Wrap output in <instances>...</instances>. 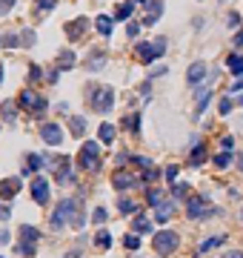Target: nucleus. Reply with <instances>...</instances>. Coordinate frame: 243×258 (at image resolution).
Masks as SVG:
<instances>
[{
	"label": "nucleus",
	"instance_id": "a878e982",
	"mask_svg": "<svg viewBox=\"0 0 243 258\" xmlns=\"http://www.w3.org/2000/svg\"><path fill=\"white\" fill-rule=\"evenodd\" d=\"M163 201H166V195H163L161 189H149V192H146V204H149V207H161Z\"/></svg>",
	"mask_w": 243,
	"mask_h": 258
},
{
	"label": "nucleus",
	"instance_id": "5701e85b",
	"mask_svg": "<svg viewBox=\"0 0 243 258\" xmlns=\"http://www.w3.org/2000/svg\"><path fill=\"white\" fill-rule=\"evenodd\" d=\"M97 32H100V37H112V17L109 14L97 17Z\"/></svg>",
	"mask_w": 243,
	"mask_h": 258
},
{
	"label": "nucleus",
	"instance_id": "c9c22d12",
	"mask_svg": "<svg viewBox=\"0 0 243 258\" xmlns=\"http://www.w3.org/2000/svg\"><path fill=\"white\" fill-rule=\"evenodd\" d=\"M177 175H180V169H177L174 164H169L166 169H163V178H166L169 184H177Z\"/></svg>",
	"mask_w": 243,
	"mask_h": 258
},
{
	"label": "nucleus",
	"instance_id": "9b49d317",
	"mask_svg": "<svg viewBox=\"0 0 243 258\" xmlns=\"http://www.w3.org/2000/svg\"><path fill=\"white\" fill-rule=\"evenodd\" d=\"M20 192V178H3L0 181V201H12Z\"/></svg>",
	"mask_w": 243,
	"mask_h": 258
},
{
	"label": "nucleus",
	"instance_id": "c03bdc74",
	"mask_svg": "<svg viewBox=\"0 0 243 258\" xmlns=\"http://www.w3.org/2000/svg\"><path fill=\"white\" fill-rule=\"evenodd\" d=\"M12 6H14V0H0V17H3V14H9Z\"/></svg>",
	"mask_w": 243,
	"mask_h": 258
},
{
	"label": "nucleus",
	"instance_id": "4be33fe9",
	"mask_svg": "<svg viewBox=\"0 0 243 258\" xmlns=\"http://www.w3.org/2000/svg\"><path fill=\"white\" fill-rule=\"evenodd\" d=\"M69 129H72V135H75V138H83V132H86V118H83V115L69 118Z\"/></svg>",
	"mask_w": 243,
	"mask_h": 258
},
{
	"label": "nucleus",
	"instance_id": "ddd939ff",
	"mask_svg": "<svg viewBox=\"0 0 243 258\" xmlns=\"http://www.w3.org/2000/svg\"><path fill=\"white\" fill-rule=\"evenodd\" d=\"M138 184H140V178H135L132 172H117V175L112 178V187L120 189V192H123V189H135Z\"/></svg>",
	"mask_w": 243,
	"mask_h": 258
},
{
	"label": "nucleus",
	"instance_id": "37998d69",
	"mask_svg": "<svg viewBox=\"0 0 243 258\" xmlns=\"http://www.w3.org/2000/svg\"><path fill=\"white\" fill-rule=\"evenodd\" d=\"M55 3H58V0H37V9L49 12V9H55Z\"/></svg>",
	"mask_w": 243,
	"mask_h": 258
},
{
	"label": "nucleus",
	"instance_id": "3c124183",
	"mask_svg": "<svg viewBox=\"0 0 243 258\" xmlns=\"http://www.w3.org/2000/svg\"><path fill=\"white\" fill-rule=\"evenodd\" d=\"M238 23H241V14L232 12V14H229V26H238Z\"/></svg>",
	"mask_w": 243,
	"mask_h": 258
},
{
	"label": "nucleus",
	"instance_id": "7c9ffc66",
	"mask_svg": "<svg viewBox=\"0 0 243 258\" xmlns=\"http://www.w3.org/2000/svg\"><path fill=\"white\" fill-rule=\"evenodd\" d=\"M14 253L32 258V256H35V244H29V241H17V244H14Z\"/></svg>",
	"mask_w": 243,
	"mask_h": 258
},
{
	"label": "nucleus",
	"instance_id": "b1692460",
	"mask_svg": "<svg viewBox=\"0 0 243 258\" xmlns=\"http://www.w3.org/2000/svg\"><path fill=\"white\" fill-rule=\"evenodd\" d=\"M132 227H135V233H152V221L146 218V215H135Z\"/></svg>",
	"mask_w": 243,
	"mask_h": 258
},
{
	"label": "nucleus",
	"instance_id": "de8ad7c7",
	"mask_svg": "<svg viewBox=\"0 0 243 258\" xmlns=\"http://www.w3.org/2000/svg\"><path fill=\"white\" fill-rule=\"evenodd\" d=\"M232 43H235V49H241V46H243V29L238 32V35H235V40H232Z\"/></svg>",
	"mask_w": 243,
	"mask_h": 258
},
{
	"label": "nucleus",
	"instance_id": "0eeeda50",
	"mask_svg": "<svg viewBox=\"0 0 243 258\" xmlns=\"http://www.w3.org/2000/svg\"><path fill=\"white\" fill-rule=\"evenodd\" d=\"M55 181H58L60 187H69V184H75V172H72V161H69V158H60L58 169H55Z\"/></svg>",
	"mask_w": 243,
	"mask_h": 258
},
{
	"label": "nucleus",
	"instance_id": "2f4dec72",
	"mask_svg": "<svg viewBox=\"0 0 243 258\" xmlns=\"http://www.w3.org/2000/svg\"><path fill=\"white\" fill-rule=\"evenodd\" d=\"M117 210L123 212V215H132V212H138V204H135V201H129V198H120V201H117Z\"/></svg>",
	"mask_w": 243,
	"mask_h": 258
},
{
	"label": "nucleus",
	"instance_id": "c85d7f7f",
	"mask_svg": "<svg viewBox=\"0 0 243 258\" xmlns=\"http://www.w3.org/2000/svg\"><path fill=\"white\" fill-rule=\"evenodd\" d=\"M226 66H229V72H232V75H238V78L243 75V58H241V55H232Z\"/></svg>",
	"mask_w": 243,
	"mask_h": 258
},
{
	"label": "nucleus",
	"instance_id": "1a4fd4ad",
	"mask_svg": "<svg viewBox=\"0 0 243 258\" xmlns=\"http://www.w3.org/2000/svg\"><path fill=\"white\" fill-rule=\"evenodd\" d=\"M40 138H43L49 146H58V143H63V129H60L58 124H43V127H40Z\"/></svg>",
	"mask_w": 243,
	"mask_h": 258
},
{
	"label": "nucleus",
	"instance_id": "393cba45",
	"mask_svg": "<svg viewBox=\"0 0 243 258\" xmlns=\"http://www.w3.org/2000/svg\"><path fill=\"white\" fill-rule=\"evenodd\" d=\"M0 112H3V121H6V124H14V121H17V112H14L12 101H6V104L0 106Z\"/></svg>",
	"mask_w": 243,
	"mask_h": 258
},
{
	"label": "nucleus",
	"instance_id": "f3484780",
	"mask_svg": "<svg viewBox=\"0 0 243 258\" xmlns=\"http://www.w3.org/2000/svg\"><path fill=\"white\" fill-rule=\"evenodd\" d=\"M115 135H117V127H115V124H109V121L97 127V138H100L103 143H112V141H115Z\"/></svg>",
	"mask_w": 243,
	"mask_h": 258
},
{
	"label": "nucleus",
	"instance_id": "cd10ccee",
	"mask_svg": "<svg viewBox=\"0 0 243 258\" xmlns=\"http://www.w3.org/2000/svg\"><path fill=\"white\" fill-rule=\"evenodd\" d=\"M123 127H126L129 132H132V135H138V132H140V115H138V112H135V115H126Z\"/></svg>",
	"mask_w": 243,
	"mask_h": 258
},
{
	"label": "nucleus",
	"instance_id": "473e14b6",
	"mask_svg": "<svg viewBox=\"0 0 243 258\" xmlns=\"http://www.w3.org/2000/svg\"><path fill=\"white\" fill-rule=\"evenodd\" d=\"M232 158H235L232 152H218L215 155V166H218V169H226V166L232 164Z\"/></svg>",
	"mask_w": 243,
	"mask_h": 258
},
{
	"label": "nucleus",
	"instance_id": "a211bd4d",
	"mask_svg": "<svg viewBox=\"0 0 243 258\" xmlns=\"http://www.w3.org/2000/svg\"><path fill=\"white\" fill-rule=\"evenodd\" d=\"M106 66V52H100V49H97V52H92V55H89V60H86V69L89 72H97V69H103Z\"/></svg>",
	"mask_w": 243,
	"mask_h": 258
},
{
	"label": "nucleus",
	"instance_id": "6ab92c4d",
	"mask_svg": "<svg viewBox=\"0 0 243 258\" xmlns=\"http://www.w3.org/2000/svg\"><path fill=\"white\" fill-rule=\"evenodd\" d=\"M209 161V155H206V146L200 143V146H195L192 149V155H189V166H203Z\"/></svg>",
	"mask_w": 243,
	"mask_h": 258
},
{
	"label": "nucleus",
	"instance_id": "4d7b16f0",
	"mask_svg": "<svg viewBox=\"0 0 243 258\" xmlns=\"http://www.w3.org/2000/svg\"><path fill=\"white\" fill-rule=\"evenodd\" d=\"M0 83H3V66H0Z\"/></svg>",
	"mask_w": 243,
	"mask_h": 258
},
{
	"label": "nucleus",
	"instance_id": "39448f33",
	"mask_svg": "<svg viewBox=\"0 0 243 258\" xmlns=\"http://www.w3.org/2000/svg\"><path fill=\"white\" fill-rule=\"evenodd\" d=\"M206 204H209L206 195H192V198H189V207H186V215H189L192 221H197V218L203 221V218H209V215H220V210H215V207L206 210Z\"/></svg>",
	"mask_w": 243,
	"mask_h": 258
},
{
	"label": "nucleus",
	"instance_id": "79ce46f5",
	"mask_svg": "<svg viewBox=\"0 0 243 258\" xmlns=\"http://www.w3.org/2000/svg\"><path fill=\"white\" fill-rule=\"evenodd\" d=\"M163 52H166V40H163V37H158V40H155V55L161 58Z\"/></svg>",
	"mask_w": 243,
	"mask_h": 258
},
{
	"label": "nucleus",
	"instance_id": "09e8293b",
	"mask_svg": "<svg viewBox=\"0 0 243 258\" xmlns=\"http://www.w3.org/2000/svg\"><path fill=\"white\" fill-rule=\"evenodd\" d=\"M40 75H43V72H40V66H32V69H29V78H32V81H35V78H40Z\"/></svg>",
	"mask_w": 243,
	"mask_h": 258
},
{
	"label": "nucleus",
	"instance_id": "052dcab7",
	"mask_svg": "<svg viewBox=\"0 0 243 258\" xmlns=\"http://www.w3.org/2000/svg\"><path fill=\"white\" fill-rule=\"evenodd\" d=\"M241 215H243V212H241Z\"/></svg>",
	"mask_w": 243,
	"mask_h": 258
},
{
	"label": "nucleus",
	"instance_id": "6e6d98bb",
	"mask_svg": "<svg viewBox=\"0 0 243 258\" xmlns=\"http://www.w3.org/2000/svg\"><path fill=\"white\" fill-rule=\"evenodd\" d=\"M238 166H241V172H243V155H241V158H238Z\"/></svg>",
	"mask_w": 243,
	"mask_h": 258
},
{
	"label": "nucleus",
	"instance_id": "6e6552de",
	"mask_svg": "<svg viewBox=\"0 0 243 258\" xmlns=\"http://www.w3.org/2000/svg\"><path fill=\"white\" fill-rule=\"evenodd\" d=\"M32 198H35V204H49V181L43 175H37L35 181H32Z\"/></svg>",
	"mask_w": 243,
	"mask_h": 258
},
{
	"label": "nucleus",
	"instance_id": "7ed1b4c3",
	"mask_svg": "<svg viewBox=\"0 0 243 258\" xmlns=\"http://www.w3.org/2000/svg\"><path fill=\"white\" fill-rule=\"evenodd\" d=\"M152 247H155V253L158 256H172V253H177V247H180V235L174 233V230H161V233H155V238H152Z\"/></svg>",
	"mask_w": 243,
	"mask_h": 258
},
{
	"label": "nucleus",
	"instance_id": "20e7f679",
	"mask_svg": "<svg viewBox=\"0 0 243 258\" xmlns=\"http://www.w3.org/2000/svg\"><path fill=\"white\" fill-rule=\"evenodd\" d=\"M78 166L83 172H97L100 169V146L94 141H86L78 152Z\"/></svg>",
	"mask_w": 243,
	"mask_h": 258
},
{
	"label": "nucleus",
	"instance_id": "49530a36",
	"mask_svg": "<svg viewBox=\"0 0 243 258\" xmlns=\"http://www.w3.org/2000/svg\"><path fill=\"white\" fill-rule=\"evenodd\" d=\"M12 218V210L9 207H0V221H9Z\"/></svg>",
	"mask_w": 243,
	"mask_h": 258
},
{
	"label": "nucleus",
	"instance_id": "a19ab883",
	"mask_svg": "<svg viewBox=\"0 0 243 258\" xmlns=\"http://www.w3.org/2000/svg\"><path fill=\"white\" fill-rule=\"evenodd\" d=\"M138 32H140V23H138V20H132V23H126V35H129V37H135Z\"/></svg>",
	"mask_w": 243,
	"mask_h": 258
},
{
	"label": "nucleus",
	"instance_id": "72a5a7b5",
	"mask_svg": "<svg viewBox=\"0 0 243 258\" xmlns=\"http://www.w3.org/2000/svg\"><path fill=\"white\" fill-rule=\"evenodd\" d=\"M183 195H189V184H172V198L183 201Z\"/></svg>",
	"mask_w": 243,
	"mask_h": 258
},
{
	"label": "nucleus",
	"instance_id": "c756f323",
	"mask_svg": "<svg viewBox=\"0 0 243 258\" xmlns=\"http://www.w3.org/2000/svg\"><path fill=\"white\" fill-rule=\"evenodd\" d=\"M60 69H72V66H75V52H72V49H66V52H60Z\"/></svg>",
	"mask_w": 243,
	"mask_h": 258
},
{
	"label": "nucleus",
	"instance_id": "dca6fc26",
	"mask_svg": "<svg viewBox=\"0 0 243 258\" xmlns=\"http://www.w3.org/2000/svg\"><path fill=\"white\" fill-rule=\"evenodd\" d=\"M17 235H20V241H29V244H37V241H40V230L29 227V224H20V227H17Z\"/></svg>",
	"mask_w": 243,
	"mask_h": 258
},
{
	"label": "nucleus",
	"instance_id": "a18cd8bd",
	"mask_svg": "<svg viewBox=\"0 0 243 258\" xmlns=\"http://www.w3.org/2000/svg\"><path fill=\"white\" fill-rule=\"evenodd\" d=\"M17 43H20V40H17V35H6V40H3V46H6V49H14Z\"/></svg>",
	"mask_w": 243,
	"mask_h": 258
},
{
	"label": "nucleus",
	"instance_id": "603ef678",
	"mask_svg": "<svg viewBox=\"0 0 243 258\" xmlns=\"http://www.w3.org/2000/svg\"><path fill=\"white\" fill-rule=\"evenodd\" d=\"M232 143H235V141H232V135H226V138L220 141V146H223V149H232Z\"/></svg>",
	"mask_w": 243,
	"mask_h": 258
},
{
	"label": "nucleus",
	"instance_id": "4c0bfd02",
	"mask_svg": "<svg viewBox=\"0 0 243 258\" xmlns=\"http://www.w3.org/2000/svg\"><path fill=\"white\" fill-rule=\"evenodd\" d=\"M20 46H35V32H32V29H23V32H20Z\"/></svg>",
	"mask_w": 243,
	"mask_h": 258
},
{
	"label": "nucleus",
	"instance_id": "f257e3e1",
	"mask_svg": "<svg viewBox=\"0 0 243 258\" xmlns=\"http://www.w3.org/2000/svg\"><path fill=\"white\" fill-rule=\"evenodd\" d=\"M78 204H81V198H63L55 207V212H52V230L58 233V230H63L66 224L75 218V212H78Z\"/></svg>",
	"mask_w": 243,
	"mask_h": 258
},
{
	"label": "nucleus",
	"instance_id": "aec40b11",
	"mask_svg": "<svg viewBox=\"0 0 243 258\" xmlns=\"http://www.w3.org/2000/svg\"><path fill=\"white\" fill-rule=\"evenodd\" d=\"M135 9H138V0H126V3H120V6H117V20H129V17H132V14H135Z\"/></svg>",
	"mask_w": 243,
	"mask_h": 258
},
{
	"label": "nucleus",
	"instance_id": "2eb2a0df",
	"mask_svg": "<svg viewBox=\"0 0 243 258\" xmlns=\"http://www.w3.org/2000/svg\"><path fill=\"white\" fill-rule=\"evenodd\" d=\"M135 55H138L143 63H152V60H158V55H155V43H138V46H135Z\"/></svg>",
	"mask_w": 243,
	"mask_h": 258
},
{
	"label": "nucleus",
	"instance_id": "bb28decb",
	"mask_svg": "<svg viewBox=\"0 0 243 258\" xmlns=\"http://www.w3.org/2000/svg\"><path fill=\"white\" fill-rule=\"evenodd\" d=\"M94 244L100 247V250H109V247H112V233H109V230H100V233L94 235Z\"/></svg>",
	"mask_w": 243,
	"mask_h": 258
},
{
	"label": "nucleus",
	"instance_id": "423d86ee",
	"mask_svg": "<svg viewBox=\"0 0 243 258\" xmlns=\"http://www.w3.org/2000/svg\"><path fill=\"white\" fill-rule=\"evenodd\" d=\"M17 104L23 106V109H29V112H46V98H40V95H35L32 89H23L20 92V101Z\"/></svg>",
	"mask_w": 243,
	"mask_h": 258
},
{
	"label": "nucleus",
	"instance_id": "8fccbe9b",
	"mask_svg": "<svg viewBox=\"0 0 243 258\" xmlns=\"http://www.w3.org/2000/svg\"><path fill=\"white\" fill-rule=\"evenodd\" d=\"M241 89H243V75H241V78H238L235 83H232V92H241Z\"/></svg>",
	"mask_w": 243,
	"mask_h": 258
},
{
	"label": "nucleus",
	"instance_id": "f704fd0d",
	"mask_svg": "<svg viewBox=\"0 0 243 258\" xmlns=\"http://www.w3.org/2000/svg\"><path fill=\"white\" fill-rule=\"evenodd\" d=\"M209 101H212V92H209V89H203V92L197 95V115H200V112L209 106Z\"/></svg>",
	"mask_w": 243,
	"mask_h": 258
},
{
	"label": "nucleus",
	"instance_id": "f8f14e48",
	"mask_svg": "<svg viewBox=\"0 0 243 258\" xmlns=\"http://www.w3.org/2000/svg\"><path fill=\"white\" fill-rule=\"evenodd\" d=\"M86 29H89V20H86V17H78V20H72V23L63 26V32H66L69 40H81V37L86 35Z\"/></svg>",
	"mask_w": 243,
	"mask_h": 258
},
{
	"label": "nucleus",
	"instance_id": "e433bc0d",
	"mask_svg": "<svg viewBox=\"0 0 243 258\" xmlns=\"http://www.w3.org/2000/svg\"><path fill=\"white\" fill-rule=\"evenodd\" d=\"M106 218H109V212H106V207H97V210L92 212V221H94V224H100V227L106 224Z\"/></svg>",
	"mask_w": 243,
	"mask_h": 258
},
{
	"label": "nucleus",
	"instance_id": "58836bf2",
	"mask_svg": "<svg viewBox=\"0 0 243 258\" xmlns=\"http://www.w3.org/2000/svg\"><path fill=\"white\" fill-rule=\"evenodd\" d=\"M123 247H126V250H138V247H140V238H138V233H135V235L129 233L126 238H123Z\"/></svg>",
	"mask_w": 243,
	"mask_h": 258
},
{
	"label": "nucleus",
	"instance_id": "f03ea898",
	"mask_svg": "<svg viewBox=\"0 0 243 258\" xmlns=\"http://www.w3.org/2000/svg\"><path fill=\"white\" fill-rule=\"evenodd\" d=\"M89 101H92V109L94 112H112V106H115V89L112 86H92L89 89Z\"/></svg>",
	"mask_w": 243,
	"mask_h": 258
},
{
	"label": "nucleus",
	"instance_id": "412c9836",
	"mask_svg": "<svg viewBox=\"0 0 243 258\" xmlns=\"http://www.w3.org/2000/svg\"><path fill=\"white\" fill-rule=\"evenodd\" d=\"M223 241H226V235H212V238H206V241H200V247H197V256H203V253H209V250L220 247Z\"/></svg>",
	"mask_w": 243,
	"mask_h": 258
},
{
	"label": "nucleus",
	"instance_id": "ea45409f",
	"mask_svg": "<svg viewBox=\"0 0 243 258\" xmlns=\"http://www.w3.org/2000/svg\"><path fill=\"white\" fill-rule=\"evenodd\" d=\"M232 106H235V104H232L229 98H220V101H218V112H220V115H229Z\"/></svg>",
	"mask_w": 243,
	"mask_h": 258
},
{
	"label": "nucleus",
	"instance_id": "864d4df0",
	"mask_svg": "<svg viewBox=\"0 0 243 258\" xmlns=\"http://www.w3.org/2000/svg\"><path fill=\"white\" fill-rule=\"evenodd\" d=\"M223 258H243V253H238V250H232V253H223Z\"/></svg>",
	"mask_w": 243,
	"mask_h": 258
},
{
	"label": "nucleus",
	"instance_id": "5fc2aeb1",
	"mask_svg": "<svg viewBox=\"0 0 243 258\" xmlns=\"http://www.w3.org/2000/svg\"><path fill=\"white\" fill-rule=\"evenodd\" d=\"M0 244H9V233L6 230H0Z\"/></svg>",
	"mask_w": 243,
	"mask_h": 258
},
{
	"label": "nucleus",
	"instance_id": "bf43d9fd",
	"mask_svg": "<svg viewBox=\"0 0 243 258\" xmlns=\"http://www.w3.org/2000/svg\"><path fill=\"white\" fill-rule=\"evenodd\" d=\"M220 3H223V0H220Z\"/></svg>",
	"mask_w": 243,
	"mask_h": 258
},
{
	"label": "nucleus",
	"instance_id": "9d476101",
	"mask_svg": "<svg viewBox=\"0 0 243 258\" xmlns=\"http://www.w3.org/2000/svg\"><path fill=\"white\" fill-rule=\"evenodd\" d=\"M174 210H177V201L166 198L161 207H155V221H158V224H169V221H172V215H174Z\"/></svg>",
	"mask_w": 243,
	"mask_h": 258
},
{
	"label": "nucleus",
	"instance_id": "4468645a",
	"mask_svg": "<svg viewBox=\"0 0 243 258\" xmlns=\"http://www.w3.org/2000/svg\"><path fill=\"white\" fill-rule=\"evenodd\" d=\"M203 78H206V63H203V60H195V63L189 66V72H186V81L192 83V86H197Z\"/></svg>",
	"mask_w": 243,
	"mask_h": 258
},
{
	"label": "nucleus",
	"instance_id": "13d9d810",
	"mask_svg": "<svg viewBox=\"0 0 243 258\" xmlns=\"http://www.w3.org/2000/svg\"><path fill=\"white\" fill-rule=\"evenodd\" d=\"M238 106H243V98H241V101H238Z\"/></svg>",
	"mask_w": 243,
	"mask_h": 258
}]
</instances>
